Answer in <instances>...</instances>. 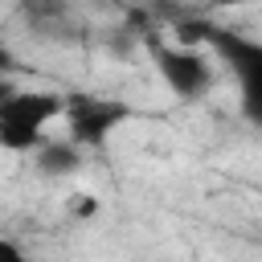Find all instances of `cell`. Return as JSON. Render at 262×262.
I'll list each match as a JSON object with an SVG mask.
<instances>
[{
  "mask_svg": "<svg viewBox=\"0 0 262 262\" xmlns=\"http://www.w3.org/2000/svg\"><path fill=\"white\" fill-rule=\"evenodd\" d=\"M131 119V106L102 94H66V139H74L82 151L102 147L123 123Z\"/></svg>",
  "mask_w": 262,
  "mask_h": 262,
  "instance_id": "4",
  "label": "cell"
},
{
  "mask_svg": "<svg viewBox=\"0 0 262 262\" xmlns=\"http://www.w3.org/2000/svg\"><path fill=\"white\" fill-rule=\"evenodd\" d=\"M147 49H151V61H156V74L164 78V86L176 94V98H184V102H192V98H205L209 90H213V82H217V66L209 61V53H201V49H184V45H164V41H147Z\"/></svg>",
  "mask_w": 262,
  "mask_h": 262,
  "instance_id": "3",
  "label": "cell"
},
{
  "mask_svg": "<svg viewBox=\"0 0 262 262\" xmlns=\"http://www.w3.org/2000/svg\"><path fill=\"white\" fill-rule=\"evenodd\" d=\"M0 262H33V254L16 237H0Z\"/></svg>",
  "mask_w": 262,
  "mask_h": 262,
  "instance_id": "6",
  "label": "cell"
},
{
  "mask_svg": "<svg viewBox=\"0 0 262 262\" xmlns=\"http://www.w3.org/2000/svg\"><path fill=\"white\" fill-rule=\"evenodd\" d=\"M53 119H66V94L4 86V98H0V147L4 151H37L49 139L45 127Z\"/></svg>",
  "mask_w": 262,
  "mask_h": 262,
  "instance_id": "2",
  "label": "cell"
},
{
  "mask_svg": "<svg viewBox=\"0 0 262 262\" xmlns=\"http://www.w3.org/2000/svg\"><path fill=\"white\" fill-rule=\"evenodd\" d=\"M33 168L41 176H74L82 168V147L74 139H45L37 151H33Z\"/></svg>",
  "mask_w": 262,
  "mask_h": 262,
  "instance_id": "5",
  "label": "cell"
},
{
  "mask_svg": "<svg viewBox=\"0 0 262 262\" xmlns=\"http://www.w3.org/2000/svg\"><path fill=\"white\" fill-rule=\"evenodd\" d=\"M180 45L184 49H196V45L213 49V57L225 61L233 82H237L242 115L254 127H262V41L246 37V33H233V29H217L209 20H196V25L180 29Z\"/></svg>",
  "mask_w": 262,
  "mask_h": 262,
  "instance_id": "1",
  "label": "cell"
}]
</instances>
